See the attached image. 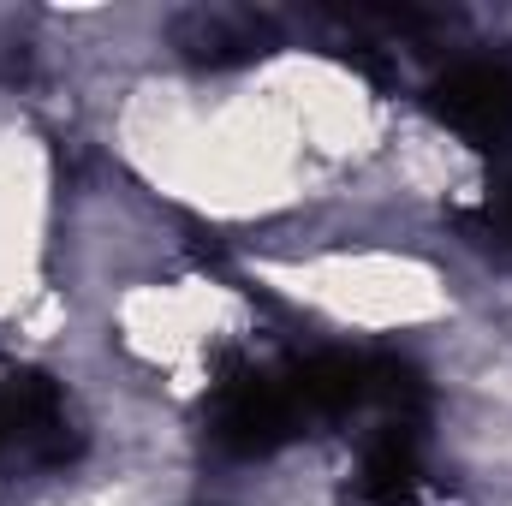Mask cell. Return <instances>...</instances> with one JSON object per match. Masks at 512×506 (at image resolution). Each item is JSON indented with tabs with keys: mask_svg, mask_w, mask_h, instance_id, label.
Wrapping results in <instances>:
<instances>
[{
	"mask_svg": "<svg viewBox=\"0 0 512 506\" xmlns=\"http://www.w3.org/2000/svg\"><path fill=\"white\" fill-rule=\"evenodd\" d=\"M310 423L304 399H298V376L292 364H233L215 381V405H209V429L227 453H274L280 441H292Z\"/></svg>",
	"mask_w": 512,
	"mask_h": 506,
	"instance_id": "cell-1",
	"label": "cell"
},
{
	"mask_svg": "<svg viewBox=\"0 0 512 506\" xmlns=\"http://www.w3.org/2000/svg\"><path fill=\"white\" fill-rule=\"evenodd\" d=\"M429 108L447 131H459L477 149H512V60L507 54H483L453 66L435 90Z\"/></svg>",
	"mask_w": 512,
	"mask_h": 506,
	"instance_id": "cell-2",
	"label": "cell"
},
{
	"mask_svg": "<svg viewBox=\"0 0 512 506\" xmlns=\"http://www.w3.org/2000/svg\"><path fill=\"white\" fill-rule=\"evenodd\" d=\"M465 227H471L477 239H489L495 251H512V161L489 179V191H483V203L465 215Z\"/></svg>",
	"mask_w": 512,
	"mask_h": 506,
	"instance_id": "cell-3",
	"label": "cell"
}]
</instances>
